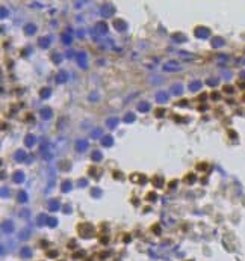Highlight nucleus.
Segmentation results:
<instances>
[{
    "label": "nucleus",
    "instance_id": "f257e3e1",
    "mask_svg": "<svg viewBox=\"0 0 245 261\" xmlns=\"http://www.w3.org/2000/svg\"><path fill=\"white\" fill-rule=\"evenodd\" d=\"M106 33H107V24H106L104 21H98V23L94 26V29L91 30V35H92L94 38L104 36Z\"/></svg>",
    "mask_w": 245,
    "mask_h": 261
},
{
    "label": "nucleus",
    "instance_id": "f03ea898",
    "mask_svg": "<svg viewBox=\"0 0 245 261\" xmlns=\"http://www.w3.org/2000/svg\"><path fill=\"white\" fill-rule=\"evenodd\" d=\"M100 14H101L103 18H110L115 14V6L112 3H104L101 6V9H100Z\"/></svg>",
    "mask_w": 245,
    "mask_h": 261
},
{
    "label": "nucleus",
    "instance_id": "7ed1b4c3",
    "mask_svg": "<svg viewBox=\"0 0 245 261\" xmlns=\"http://www.w3.org/2000/svg\"><path fill=\"white\" fill-rule=\"evenodd\" d=\"M194 35H195L197 38H200V39H207V38L210 36V30H209L207 27L198 26V27H195V30H194Z\"/></svg>",
    "mask_w": 245,
    "mask_h": 261
},
{
    "label": "nucleus",
    "instance_id": "20e7f679",
    "mask_svg": "<svg viewBox=\"0 0 245 261\" xmlns=\"http://www.w3.org/2000/svg\"><path fill=\"white\" fill-rule=\"evenodd\" d=\"M77 229H79V232H80L83 237H91V235H92V231H94V228H92L91 223H80Z\"/></svg>",
    "mask_w": 245,
    "mask_h": 261
},
{
    "label": "nucleus",
    "instance_id": "39448f33",
    "mask_svg": "<svg viewBox=\"0 0 245 261\" xmlns=\"http://www.w3.org/2000/svg\"><path fill=\"white\" fill-rule=\"evenodd\" d=\"M164 71H167V73H174V71H179L180 70V65L176 62V61H168V62H165L164 64Z\"/></svg>",
    "mask_w": 245,
    "mask_h": 261
},
{
    "label": "nucleus",
    "instance_id": "423d86ee",
    "mask_svg": "<svg viewBox=\"0 0 245 261\" xmlns=\"http://www.w3.org/2000/svg\"><path fill=\"white\" fill-rule=\"evenodd\" d=\"M77 62H79V65H80L82 70H86L88 68V54L85 51L77 53Z\"/></svg>",
    "mask_w": 245,
    "mask_h": 261
},
{
    "label": "nucleus",
    "instance_id": "0eeeda50",
    "mask_svg": "<svg viewBox=\"0 0 245 261\" xmlns=\"http://www.w3.org/2000/svg\"><path fill=\"white\" fill-rule=\"evenodd\" d=\"M113 27H115V30H118V32H126V30H127V23H126L124 20H121V18H116V20L113 21Z\"/></svg>",
    "mask_w": 245,
    "mask_h": 261
},
{
    "label": "nucleus",
    "instance_id": "6e6552de",
    "mask_svg": "<svg viewBox=\"0 0 245 261\" xmlns=\"http://www.w3.org/2000/svg\"><path fill=\"white\" fill-rule=\"evenodd\" d=\"M61 39H62V42H64L65 45H70V44L73 42V30H71V29H67V32H64V33L61 35Z\"/></svg>",
    "mask_w": 245,
    "mask_h": 261
},
{
    "label": "nucleus",
    "instance_id": "1a4fd4ad",
    "mask_svg": "<svg viewBox=\"0 0 245 261\" xmlns=\"http://www.w3.org/2000/svg\"><path fill=\"white\" fill-rule=\"evenodd\" d=\"M14 231V223H12V220H5L3 223H2V232L3 234H11Z\"/></svg>",
    "mask_w": 245,
    "mask_h": 261
},
{
    "label": "nucleus",
    "instance_id": "9d476101",
    "mask_svg": "<svg viewBox=\"0 0 245 261\" xmlns=\"http://www.w3.org/2000/svg\"><path fill=\"white\" fill-rule=\"evenodd\" d=\"M55 80H56V83H59V85L65 83V82L68 80V73H67V71H59V73L55 76Z\"/></svg>",
    "mask_w": 245,
    "mask_h": 261
},
{
    "label": "nucleus",
    "instance_id": "9b49d317",
    "mask_svg": "<svg viewBox=\"0 0 245 261\" xmlns=\"http://www.w3.org/2000/svg\"><path fill=\"white\" fill-rule=\"evenodd\" d=\"M88 147H89V144H88V141L86 139H79V141H76V150L77 151H86L88 150Z\"/></svg>",
    "mask_w": 245,
    "mask_h": 261
},
{
    "label": "nucleus",
    "instance_id": "f8f14e48",
    "mask_svg": "<svg viewBox=\"0 0 245 261\" xmlns=\"http://www.w3.org/2000/svg\"><path fill=\"white\" fill-rule=\"evenodd\" d=\"M40 113H41V118H43L44 121H49V119H52V116H53V110H52L50 107H43Z\"/></svg>",
    "mask_w": 245,
    "mask_h": 261
},
{
    "label": "nucleus",
    "instance_id": "ddd939ff",
    "mask_svg": "<svg viewBox=\"0 0 245 261\" xmlns=\"http://www.w3.org/2000/svg\"><path fill=\"white\" fill-rule=\"evenodd\" d=\"M201 86H203L201 80H192V82H189V85H188L189 91H192V92H197V91H200V89H201Z\"/></svg>",
    "mask_w": 245,
    "mask_h": 261
},
{
    "label": "nucleus",
    "instance_id": "4468645a",
    "mask_svg": "<svg viewBox=\"0 0 245 261\" xmlns=\"http://www.w3.org/2000/svg\"><path fill=\"white\" fill-rule=\"evenodd\" d=\"M164 184H165V178L162 175H154L153 177V187L161 189V187H164Z\"/></svg>",
    "mask_w": 245,
    "mask_h": 261
},
{
    "label": "nucleus",
    "instance_id": "2eb2a0df",
    "mask_svg": "<svg viewBox=\"0 0 245 261\" xmlns=\"http://www.w3.org/2000/svg\"><path fill=\"white\" fill-rule=\"evenodd\" d=\"M171 39L174 42H177V44H182V42H186L188 41L186 35H183V33H174V35H171Z\"/></svg>",
    "mask_w": 245,
    "mask_h": 261
},
{
    "label": "nucleus",
    "instance_id": "dca6fc26",
    "mask_svg": "<svg viewBox=\"0 0 245 261\" xmlns=\"http://www.w3.org/2000/svg\"><path fill=\"white\" fill-rule=\"evenodd\" d=\"M156 101L158 103H167L168 101V94L165 92V91H159V92H156Z\"/></svg>",
    "mask_w": 245,
    "mask_h": 261
},
{
    "label": "nucleus",
    "instance_id": "f3484780",
    "mask_svg": "<svg viewBox=\"0 0 245 261\" xmlns=\"http://www.w3.org/2000/svg\"><path fill=\"white\" fill-rule=\"evenodd\" d=\"M35 144H37V138H35L33 135H27V136L24 138V145H26L27 148H32Z\"/></svg>",
    "mask_w": 245,
    "mask_h": 261
},
{
    "label": "nucleus",
    "instance_id": "a211bd4d",
    "mask_svg": "<svg viewBox=\"0 0 245 261\" xmlns=\"http://www.w3.org/2000/svg\"><path fill=\"white\" fill-rule=\"evenodd\" d=\"M14 159H15V162H24L26 159H27V154H26V151H23V150H18L15 154H14Z\"/></svg>",
    "mask_w": 245,
    "mask_h": 261
},
{
    "label": "nucleus",
    "instance_id": "6ab92c4d",
    "mask_svg": "<svg viewBox=\"0 0 245 261\" xmlns=\"http://www.w3.org/2000/svg\"><path fill=\"white\" fill-rule=\"evenodd\" d=\"M91 138H92V139H103V138H104V135H103V130H101L100 127L94 128L92 132H91Z\"/></svg>",
    "mask_w": 245,
    "mask_h": 261
},
{
    "label": "nucleus",
    "instance_id": "aec40b11",
    "mask_svg": "<svg viewBox=\"0 0 245 261\" xmlns=\"http://www.w3.org/2000/svg\"><path fill=\"white\" fill-rule=\"evenodd\" d=\"M12 181H14V183H17V184L23 183V181H24V174H23L21 171L14 172V175H12Z\"/></svg>",
    "mask_w": 245,
    "mask_h": 261
},
{
    "label": "nucleus",
    "instance_id": "412c9836",
    "mask_svg": "<svg viewBox=\"0 0 245 261\" xmlns=\"http://www.w3.org/2000/svg\"><path fill=\"white\" fill-rule=\"evenodd\" d=\"M59 208H61L59 199H52V201L49 202V210H50V211H58Z\"/></svg>",
    "mask_w": 245,
    "mask_h": 261
},
{
    "label": "nucleus",
    "instance_id": "4be33fe9",
    "mask_svg": "<svg viewBox=\"0 0 245 261\" xmlns=\"http://www.w3.org/2000/svg\"><path fill=\"white\" fill-rule=\"evenodd\" d=\"M222 45H224V39H222L221 36L212 38V47H213V48H219V47H222Z\"/></svg>",
    "mask_w": 245,
    "mask_h": 261
},
{
    "label": "nucleus",
    "instance_id": "5701e85b",
    "mask_svg": "<svg viewBox=\"0 0 245 261\" xmlns=\"http://www.w3.org/2000/svg\"><path fill=\"white\" fill-rule=\"evenodd\" d=\"M171 94H173V95H182V94H183V86H182L180 83L173 85V86H171Z\"/></svg>",
    "mask_w": 245,
    "mask_h": 261
},
{
    "label": "nucleus",
    "instance_id": "b1692460",
    "mask_svg": "<svg viewBox=\"0 0 245 261\" xmlns=\"http://www.w3.org/2000/svg\"><path fill=\"white\" fill-rule=\"evenodd\" d=\"M101 145H103V147H106V148L112 147V145H113V138H112V136H109V135H107V136H104V138L101 139Z\"/></svg>",
    "mask_w": 245,
    "mask_h": 261
},
{
    "label": "nucleus",
    "instance_id": "393cba45",
    "mask_svg": "<svg viewBox=\"0 0 245 261\" xmlns=\"http://www.w3.org/2000/svg\"><path fill=\"white\" fill-rule=\"evenodd\" d=\"M35 32H37V26H35V24L29 23V24L24 26V33H26V35H33Z\"/></svg>",
    "mask_w": 245,
    "mask_h": 261
},
{
    "label": "nucleus",
    "instance_id": "a878e982",
    "mask_svg": "<svg viewBox=\"0 0 245 261\" xmlns=\"http://www.w3.org/2000/svg\"><path fill=\"white\" fill-rule=\"evenodd\" d=\"M50 36H43L41 39H40V47L41 48H49L50 47Z\"/></svg>",
    "mask_w": 245,
    "mask_h": 261
},
{
    "label": "nucleus",
    "instance_id": "bb28decb",
    "mask_svg": "<svg viewBox=\"0 0 245 261\" xmlns=\"http://www.w3.org/2000/svg\"><path fill=\"white\" fill-rule=\"evenodd\" d=\"M118 122H119V119L113 116V118H107V121H106V125H107L109 128H116Z\"/></svg>",
    "mask_w": 245,
    "mask_h": 261
},
{
    "label": "nucleus",
    "instance_id": "cd10ccee",
    "mask_svg": "<svg viewBox=\"0 0 245 261\" xmlns=\"http://www.w3.org/2000/svg\"><path fill=\"white\" fill-rule=\"evenodd\" d=\"M50 95H52V89H50V88H43V89L40 91V97H41L43 100H47Z\"/></svg>",
    "mask_w": 245,
    "mask_h": 261
},
{
    "label": "nucleus",
    "instance_id": "c85d7f7f",
    "mask_svg": "<svg viewBox=\"0 0 245 261\" xmlns=\"http://www.w3.org/2000/svg\"><path fill=\"white\" fill-rule=\"evenodd\" d=\"M71 187H73V184H71V181H68V180L62 181V184H61V190H62L64 193L70 192V190H71Z\"/></svg>",
    "mask_w": 245,
    "mask_h": 261
},
{
    "label": "nucleus",
    "instance_id": "c756f323",
    "mask_svg": "<svg viewBox=\"0 0 245 261\" xmlns=\"http://www.w3.org/2000/svg\"><path fill=\"white\" fill-rule=\"evenodd\" d=\"M20 255H21L23 258H30V256H32V249L27 247V246H26V247H21V249H20Z\"/></svg>",
    "mask_w": 245,
    "mask_h": 261
},
{
    "label": "nucleus",
    "instance_id": "7c9ffc66",
    "mask_svg": "<svg viewBox=\"0 0 245 261\" xmlns=\"http://www.w3.org/2000/svg\"><path fill=\"white\" fill-rule=\"evenodd\" d=\"M101 159H103V153L101 151H97V150L92 151V154H91V160L92 162H100Z\"/></svg>",
    "mask_w": 245,
    "mask_h": 261
},
{
    "label": "nucleus",
    "instance_id": "2f4dec72",
    "mask_svg": "<svg viewBox=\"0 0 245 261\" xmlns=\"http://www.w3.org/2000/svg\"><path fill=\"white\" fill-rule=\"evenodd\" d=\"M47 220H49V217H47L46 214H38V217H37V225H38V226H43V225L47 223Z\"/></svg>",
    "mask_w": 245,
    "mask_h": 261
},
{
    "label": "nucleus",
    "instance_id": "473e14b6",
    "mask_svg": "<svg viewBox=\"0 0 245 261\" xmlns=\"http://www.w3.org/2000/svg\"><path fill=\"white\" fill-rule=\"evenodd\" d=\"M138 110H139V112H142V113H145V112H148V110H150V104H148V103H145V101H142V103H139V104H138Z\"/></svg>",
    "mask_w": 245,
    "mask_h": 261
},
{
    "label": "nucleus",
    "instance_id": "72a5a7b5",
    "mask_svg": "<svg viewBox=\"0 0 245 261\" xmlns=\"http://www.w3.org/2000/svg\"><path fill=\"white\" fill-rule=\"evenodd\" d=\"M185 181H186L188 184H194V183L197 181V175H195V174H188V175L185 177Z\"/></svg>",
    "mask_w": 245,
    "mask_h": 261
},
{
    "label": "nucleus",
    "instance_id": "f704fd0d",
    "mask_svg": "<svg viewBox=\"0 0 245 261\" xmlns=\"http://www.w3.org/2000/svg\"><path fill=\"white\" fill-rule=\"evenodd\" d=\"M101 195H103V192H101L100 187H92V190H91V196L92 198H100Z\"/></svg>",
    "mask_w": 245,
    "mask_h": 261
},
{
    "label": "nucleus",
    "instance_id": "c9c22d12",
    "mask_svg": "<svg viewBox=\"0 0 245 261\" xmlns=\"http://www.w3.org/2000/svg\"><path fill=\"white\" fill-rule=\"evenodd\" d=\"M17 198H18V201H20V202H23V204H26V202H27V193H26V192H23V190H21V192H18V196H17Z\"/></svg>",
    "mask_w": 245,
    "mask_h": 261
},
{
    "label": "nucleus",
    "instance_id": "e433bc0d",
    "mask_svg": "<svg viewBox=\"0 0 245 261\" xmlns=\"http://www.w3.org/2000/svg\"><path fill=\"white\" fill-rule=\"evenodd\" d=\"M62 59H64V57H62V54H59V53H53V54H52V61H53L55 64H61Z\"/></svg>",
    "mask_w": 245,
    "mask_h": 261
},
{
    "label": "nucleus",
    "instance_id": "4c0bfd02",
    "mask_svg": "<svg viewBox=\"0 0 245 261\" xmlns=\"http://www.w3.org/2000/svg\"><path fill=\"white\" fill-rule=\"evenodd\" d=\"M179 54H180V57H182V59H185V61H189V59H194V56H192L191 53H188V51H180Z\"/></svg>",
    "mask_w": 245,
    "mask_h": 261
},
{
    "label": "nucleus",
    "instance_id": "58836bf2",
    "mask_svg": "<svg viewBox=\"0 0 245 261\" xmlns=\"http://www.w3.org/2000/svg\"><path fill=\"white\" fill-rule=\"evenodd\" d=\"M135 119H136V116H135L133 113H127V115L124 116V122H127V124H129V122H133Z\"/></svg>",
    "mask_w": 245,
    "mask_h": 261
},
{
    "label": "nucleus",
    "instance_id": "ea45409f",
    "mask_svg": "<svg viewBox=\"0 0 245 261\" xmlns=\"http://www.w3.org/2000/svg\"><path fill=\"white\" fill-rule=\"evenodd\" d=\"M47 225H49L50 228H55V226L58 225V219H56V217H49V220H47Z\"/></svg>",
    "mask_w": 245,
    "mask_h": 261
},
{
    "label": "nucleus",
    "instance_id": "a19ab883",
    "mask_svg": "<svg viewBox=\"0 0 245 261\" xmlns=\"http://www.w3.org/2000/svg\"><path fill=\"white\" fill-rule=\"evenodd\" d=\"M29 234H30V229L27 228V229H24V231L20 232V238H21V240H27V238H29Z\"/></svg>",
    "mask_w": 245,
    "mask_h": 261
},
{
    "label": "nucleus",
    "instance_id": "79ce46f5",
    "mask_svg": "<svg viewBox=\"0 0 245 261\" xmlns=\"http://www.w3.org/2000/svg\"><path fill=\"white\" fill-rule=\"evenodd\" d=\"M8 15H9V11L5 6H2V9H0V18H6Z\"/></svg>",
    "mask_w": 245,
    "mask_h": 261
},
{
    "label": "nucleus",
    "instance_id": "37998d69",
    "mask_svg": "<svg viewBox=\"0 0 245 261\" xmlns=\"http://www.w3.org/2000/svg\"><path fill=\"white\" fill-rule=\"evenodd\" d=\"M154 115H156L158 118H162V116L165 115V109H164V107H159V109H156V110H154Z\"/></svg>",
    "mask_w": 245,
    "mask_h": 261
},
{
    "label": "nucleus",
    "instance_id": "c03bdc74",
    "mask_svg": "<svg viewBox=\"0 0 245 261\" xmlns=\"http://www.w3.org/2000/svg\"><path fill=\"white\" fill-rule=\"evenodd\" d=\"M158 199V195L156 193H153V192H150L148 195H147V201H150V202H154Z\"/></svg>",
    "mask_w": 245,
    "mask_h": 261
},
{
    "label": "nucleus",
    "instance_id": "a18cd8bd",
    "mask_svg": "<svg viewBox=\"0 0 245 261\" xmlns=\"http://www.w3.org/2000/svg\"><path fill=\"white\" fill-rule=\"evenodd\" d=\"M77 186H79V187H86V186H88V180H86V178H80V180L77 181Z\"/></svg>",
    "mask_w": 245,
    "mask_h": 261
},
{
    "label": "nucleus",
    "instance_id": "49530a36",
    "mask_svg": "<svg viewBox=\"0 0 245 261\" xmlns=\"http://www.w3.org/2000/svg\"><path fill=\"white\" fill-rule=\"evenodd\" d=\"M59 168H61L62 171H68V169H70V163H68V162H62V163L59 165Z\"/></svg>",
    "mask_w": 245,
    "mask_h": 261
},
{
    "label": "nucleus",
    "instance_id": "de8ad7c7",
    "mask_svg": "<svg viewBox=\"0 0 245 261\" xmlns=\"http://www.w3.org/2000/svg\"><path fill=\"white\" fill-rule=\"evenodd\" d=\"M207 85L209 86H216L218 85V79H209L207 80Z\"/></svg>",
    "mask_w": 245,
    "mask_h": 261
},
{
    "label": "nucleus",
    "instance_id": "09e8293b",
    "mask_svg": "<svg viewBox=\"0 0 245 261\" xmlns=\"http://www.w3.org/2000/svg\"><path fill=\"white\" fill-rule=\"evenodd\" d=\"M91 101H97L98 100V94L97 92H92V94H89V97H88Z\"/></svg>",
    "mask_w": 245,
    "mask_h": 261
},
{
    "label": "nucleus",
    "instance_id": "8fccbe9b",
    "mask_svg": "<svg viewBox=\"0 0 245 261\" xmlns=\"http://www.w3.org/2000/svg\"><path fill=\"white\" fill-rule=\"evenodd\" d=\"M224 92L225 94H233V86H230V85L224 86Z\"/></svg>",
    "mask_w": 245,
    "mask_h": 261
},
{
    "label": "nucleus",
    "instance_id": "3c124183",
    "mask_svg": "<svg viewBox=\"0 0 245 261\" xmlns=\"http://www.w3.org/2000/svg\"><path fill=\"white\" fill-rule=\"evenodd\" d=\"M197 169H198V171H206V169H207V165H206V163H198V165H197Z\"/></svg>",
    "mask_w": 245,
    "mask_h": 261
},
{
    "label": "nucleus",
    "instance_id": "603ef678",
    "mask_svg": "<svg viewBox=\"0 0 245 261\" xmlns=\"http://www.w3.org/2000/svg\"><path fill=\"white\" fill-rule=\"evenodd\" d=\"M8 195H9V190L6 187H2V198H6Z\"/></svg>",
    "mask_w": 245,
    "mask_h": 261
},
{
    "label": "nucleus",
    "instance_id": "864d4df0",
    "mask_svg": "<svg viewBox=\"0 0 245 261\" xmlns=\"http://www.w3.org/2000/svg\"><path fill=\"white\" fill-rule=\"evenodd\" d=\"M47 255H49L50 258H56V256H58V252H56V250H49Z\"/></svg>",
    "mask_w": 245,
    "mask_h": 261
},
{
    "label": "nucleus",
    "instance_id": "5fc2aeb1",
    "mask_svg": "<svg viewBox=\"0 0 245 261\" xmlns=\"http://www.w3.org/2000/svg\"><path fill=\"white\" fill-rule=\"evenodd\" d=\"M176 186H177V180H173V181H170V184H168L170 189H174Z\"/></svg>",
    "mask_w": 245,
    "mask_h": 261
},
{
    "label": "nucleus",
    "instance_id": "6e6d98bb",
    "mask_svg": "<svg viewBox=\"0 0 245 261\" xmlns=\"http://www.w3.org/2000/svg\"><path fill=\"white\" fill-rule=\"evenodd\" d=\"M30 6H33V8H43V5H41V3H38V2H33Z\"/></svg>",
    "mask_w": 245,
    "mask_h": 261
},
{
    "label": "nucleus",
    "instance_id": "4d7b16f0",
    "mask_svg": "<svg viewBox=\"0 0 245 261\" xmlns=\"http://www.w3.org/2000/svg\"><path fill=\"white\" fill-rule=\"evenodd\" d=\"M212 100H219V94L218 92H213L212 94Z\"/></svg>",
    "mask_w": 245,
    "mask_h": 261
},
{
    "label": "nucleus",
    "instance_id": "13d9d810",
    "mask_svg": "<svg viewBox=\"0 0 245 261\" xmlns=\"http://www.w3.org/2000/svg\"><path fill=\"white\" fill-rule=\"evenodd\" d=\"M83 3H85V2H76V3H74V8H82Z\"/></svg>",
    "mask_w": 245,
    "mask_h": 261
},
{
    "label": "nucleus",
    "instance_id": "bf43d9fd",
    "mask_svg": "<svg viewBox=\"0 0 245 261\" xmlns=\"http://www.w3.org/2000/svg\"><path fill=\"white\" fill-rule=\"evenodd\" d=\"M77 36H79V38H83V36H85V32H83V30H79V32H77Z\"/></svg>",
    "mask_w": 245,
    "mask_h": 261
},
{
    "label": "nucleus",
    "instance_id": "052dcab7",
    "mask_svg": "<svg viewBox=\"0 0 245 261\" xmlns=\"http://www.w3.org/2000/svg\"><path fill=\"white\" fill-rule=\"evenodd\" d=\"M64 210H65V213H71V207H70V205H65Z\"/></svg>",
    "mask_w": 245,
    "mask_h": 261
},
{
    "label": "nucleus",
    "instance_id": "680f3d73",
    "mask_svg": "<svg viewBox=\"0 0 245 261\" xmlns=\"http://www.w3.org/2000/svg\"><path fill=\"white\" fill-rule=\"evenodd\" d=\"M239 77H240V79H242V80H245V70H243V71H240V73H239Z\"/></svg>",
    "mask_w": 245,
    "mask_h": 261
},
{
    "label": "nucleus",
    "instance_id": "e2e57ef3",
    "mask_svg": "<svg viewBox=\"0 0 245 261\" xmlns=\"http://www.w3.org/2000/svg\"><path fill=\"white\" fill-rule=\"evenodd\" d=\"M113 177H115V178H119V180H121V178H122V177H121V174H119V172H113Z\"/></svg>",
    "mask_w": 245,
    "mask_h": 261
},
{
    "label": "nucleus",
    "instance_id": "0e129e2a",
    "mask_svg": "<svg viewBox=\"0 0 245 261\" xmlns=\"http://www.w3.org/2000/svg\"><path fill=\"white\" fill-rule=\"evenodd\" d=\"M186 103H188V101H186V100H182V101H180V103H179V106H186Z\"/></svg>",
    "mask_w": 245,
    "mask_h": 261
},
{
    "label": "nucleus",
    "instance_id": "69168bd1",
    "mask_svg": "<svg viewBox=\"0 0 245 261\" xmlns=\"http://www.w3.org/2000/svg\"><path fill=\"white\" fill-rule=\"evenodd\" d=\"M239 88H242V89H245V82H242V83H239Z\"/></svg>",
    "mask_w": 245,
    "mask_h": 261
},
{
    "label": "nucleus",
    "instance_id": "338daca9",
    "mask_svg": "<svg viewBox=\"0 0 245 261\" xmlns=\"http://www.w3.org/2000/svg\"><path fill=\"white\" fill-rule=\"evenodd\" d=\"M228 135H230V136H231V138H236V133H234V132H230V133H228Z\"/></svg>",
    "mask_w": 245,
    "mask_h": 261
},
{
    "label": "nucleus",
    "instance_id": "774afa93",
    "mask_svg": "<svg viewBox=\"0 0 245 261\" xmlns=\"http://www.w3.org/2000/svg\"><path fill=\"white\" fill-rule=\"evenodd\" d=\"M243 100H245V97H243Z\"/></svg>",
    "mask_w": 245,
    "mask_h": 261
}]
</instances>
